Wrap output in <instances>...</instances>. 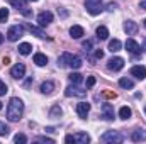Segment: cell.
I'll list each match as a JSON object with an SVG mask.
<instances>
[{"label":"cell","mask_w":146,"mask_h":144,"mask_svg":"<svg viewBox=\"0 0 146 144\" xmlns=\"http://www.w3.org/2000/svg\"><path fill=\"white\" fill-rule=\"evenodd\" d=\"M119 87H122L126 90H131V88H134V81L129 80V78H121L119 80Z\"/></svg>","instance_id":"7402d4cb"},{"label":"cell","mask_w":146,"mask_h":144,"mask_svg":"<svg viewBox=\"0 0 146 144\" xmlns=\"http://www.w3.org/2000/svg\"><path fill=\"white\" fill-rule=\"evenodd\" d=\"M85 7L90 15H99L102 10V0H85Z\"/></svg>","instance_id":"277c9868"},{"label":"cell","mask_w":146,"mask_h":144,"mask_svg":"<svg viewBox=\"0 0 146 144\" xmlns=\"http://www.w3.org/2000/svg\"><path fill=\"white\" fill-rule=\"evenodd\" d=\"M68 80H70L72 83H75V85H78V83H82V75H80V73H72V75L68 76Z\"/></svg>","instance_id":"f1b7e54d"},{"label":"cell","mask_w":146,"mask_h":144,"mask_svg":"<svg viewBox=\"0 0 146 144\" xmlns=\"http://www.w3.org/2000/svg\"><path fill=\"white\" fill-rule=\"evenodd\" d=\"M143 46H145L143 49H146V37H145V39H143Z\"/></svg>","instance_id":"ab89813d"},{"label":"cell","mask_w":146,"mask_h":144,"mask_svg":"<svg viewBox=\"0 0 146 144\" xmlns=\"http://www.w3.org/2000/svg\"><path fill=\"white\" fill-rule=\"evenodd\" d=\"M31 51H33V46H31L29 42H22V44H19V53H21V54L27 56Z\"/></svg>","instance_id":"484cf974"},{"label":"cell","mask_w":146,"mask_h":144,"mask_svg":"<svg viewBox=\"0 0 146 144\" xmlns=\"http://www.w3.org/2000/svg\"><path fill=\"white\" fill-rule=\"evenodd\" d=\"M73 54H70V53H63L60 58H58V66L60 68H66V66H70V59H72Z\"/></svg>","instance_id":"e0dca14e"},{"label":"cell","mask_w":146,"mask_h":144,"mask_svg":"<svg viewBox=\"0 0 146 144\" xmlns=\"http://www.w3.org/2000/svg\"><path fill=\"white\" fill-rule=\"evenodd\" d=\"M131 115H133V112H131V108L129 107H121L119 108V117L122 119V120H127V119H131Z\"/></svg>","instance_id":"ffe728a7"},{"label":"cell","mask_w":146,"mask_h":144,"mask_svg":"<svg viewBox=\"0 0 146 144\" xmlns=\"http://www.w3.org/2000/svg\"><path fill=\"white\" fill-rule=\"evenodd\" d=\"M107 68L112 70V71H119V70H122V68H124V59H122V58H119V56L110 58L109 63H107Z\"/></svg>","instance_id":"52a82bcc"},{"label":"cell","mask_w":146,"mask_h":144,"mask_svg":"<svg viewBox=\"0 0 146 144\" xmlns=\"http://www.w3.org/2000/svg\"><path fill=\"white\" fill-rule=\"evenodd\" d=\"M0 110H2V102H0Z\"/></svg>","instance_id":"b9f144b4"},{"label":"cell","mask_w":146,"mask_h":144,"mask_svg":"<svg viewBox=\"0 0 146 144\" xmlns=\"http://www.w3.org/2000/svg\"><path fill=\"white\" fill-rule=\"evenodd\" d=\"M2 42H3V36H2V34H0V44H2Z\"/></svg>","instance_id":"60d3db41"},{"label":"cell","mask_w":146,"mask_h":144,"mask_svg":"<svg viewBox=\"0 0 146 144\" xmlns=\"http://www.w3.org/2000/svg\"><path fill=\"white\" fill-rule=\"evenodd\" d=\"M24 29H27V31H29L31 34H36V36H37V37H41V39L48 37V36H46V32H44V31H41L39 27H36V26H33V24H26V26H24Z\"/></svg>","instance_id":"2e32d148"},{"label":"cell","mask_w":146,"mask_h":144,"mask_svg":"<svg viewBox=\"0 0 146 144\" xmlns=\"http://www.w3.org/2000/svg\"><path fill=\"white\" fill-rule=\"evenodd\" d=\"M124 31L127 32V36H134L138 32V24L134 20H126L124 22Z\"/></svg>","instance_id":"4fadbf2b"},{"label":"cell","mask_w":146,"mask_h":144,"mask_svg":"<svg viewBox=\"0 0 146 144\" xmlns=\"http://www.w3.org/2000/svg\"><path fill=\"white\" fill-rule=\"evenodd\" d=\"M95 58H100V59H102V58H104V51L97 49V51H95Z\"/></svg>","instance_id":"74e56055"},{"label":"cell","mask_w":146,"mask_h":144,"mask_svg":"<svg viewBox=\"0 0 146 144\" xmlns=\"http://www.w3.org/2000/svg\"><path fill=\"white\" fill-rule=\"evenodd\" d=\"M9 19V9H0V22H5Z\"/></svg>","instance_id":"d6a6232c"},{"label":"cell","mask_w":146,"mask_h":144,"mask_svg":"<svg viewBox=\"0 0 146 144\" xmlns=\"http://www.w3.org/2000/svg\"><path fill=\"white\" fill-rule=\"evenodd\" d=\"M95 85V76H88L87 78V87L90 88V87H94Z\"/></svg>","instance_id":"d590c367"},{"label":"cell","mask_w":146,"mask_h":144,"mask_svg":"<svg viewBox=\"0 0 146 144\" xmlns=\"http://www.w3.org/2000/svg\"><path fill=\"white\" fill-rule=\"evenodd\" d=\"M131 76L138 78V80H145L146 78V68L145 66H133L131 68Z\"/></svg>","instance_id":"7c38bea8"},{"label":"cell","mask_w":146,"mask_h":144,"mask_svg":"<svg viewBox=\"0 0 146 144\" xmlns=\"http://www.w3.org/2000/svg\"><path fill=\"white\" fill-rule=\"evenodd\" d=\"M92 46H94V44H92V41H88V39L82 42V48H83L85 53H90V51H92Z\"/></svg>","instance_id":"1f68e13d"},{"label":"cell","mask_w":146,"mask_h":144,"mask_svg":"<svg viewBox=\"0 0 146 144\" xmlns=\"http://www.w3.org/2000/svg\"><path fill=\"white\" fill-rule=\"evenodd\" d=\"M65 95L66 97H85L87 95V90H83V88H80L78 85H75V83H72L66 90H65Z\"/></svg>","instance_id":"5b68a950"},{"label":"cell","mask_w":146,"mask_h":144,"mask_svg":"<svg viewBox=\"0 0 146 144\" xmlns=\"http://www.w3.org/2000/svg\"><path fill=\"white\" fill-rule=\"evenodd\" d=\"M145 27H146V19H145Z\"/></svg>","instance_id":"7bdbcfd3"},{"label":"cell","mask_w":146,"mask_h":144,"mask_svg":"<svg viewBox=\"0 0 146 144\" xmlns=\"http://www.w3.org/2000/svg\"><path fill=\"white\" fill-rule=\"evenodd\" d=\"M121 46H122V44H121L119 39H112L109 42V51L110 53H117V51H121Z\"/></svg>","instance_id":"d4e9b609"},{"label":"cell","mask_w":146,"mask_h":144,"mask_svg":"<svg viewBox=\"0 0 146 144\" xmlns=\"http://www.w3.org/2000/svg\"><path fill=\"white\" fill-rule=\"evenodd\" d=\"M100 141H102V143H112V144L115 143V144H119V143L124 141V136H122L121 132H117V131H107L106 134H102Z\"/></svg>","instance_id":"3957f363"},{"label":"cell","mask_w":146,"mask_h":144,"mask_svg":"<svg viewBox=\"0 0 146 144\" xmlns=\"http://www.w3.org/2000/svg\"><path fill=\"white\" fill-rule=\"evenodd\" d=\"M9 3H10L12 7H15L17 10L26 9V0H9Z\"/></svg>","instance_id":"4316f807"},{"label":"cell","mask_w":146,"mask_h":144,"mask_svg":"<svg viewBox=\"0 0 146 144\" xmlns=\"http://www.w3.org/2000/svg\"><path fill=\"white\" fill-rule=\"evenodd\" d=\"M145 114H146V107H145Z\"/></svg>","instance_id":"f6af8a7d"},{"label":"cell","mask_w":146,"mask_h":144,"mask_svg":"<svg viewBox=\"0 0 146 144\" xmlns=\"http://www.w3.org/2000/svg\"><path fill=\"white\" fill-rule=\"evenodd\" d=\"M126 49H127L131 54L138 56V54H141V49H143V48H141L134 39H127V41H126Z\"/></svg>","instance_id":"30bf717a"},{"label":"cell","mask_w":146,"mask_h":144,"mask_svg":"<svg viewBox=\"0 0 146 144\" xmlns=\"http://www.w3.org/2000/svg\"><path fill=\"white\" fill-rule=\"evenodd\" d=\"M7 92H9V88H7V85H5V83H3V81L0 80V95H5Z\"/></svg>","instance_id":"836d02e7"},{"label":"cell","mask_w":146,"mask_h":144,"mask_svg":"<svg viewBox=\"0 0 146 144\" xmlns=\"http://www.w3.org/2000/svg\"><path fill=\"white\" fill-rule=\"evenodd\" d=\"M24 114V104L19 97H12L10 102H9V107H7V119L10 122H17Z\"/></svg>","instance_id":"6da1fadb"},{"label":"cell","mask_w":146,"mask_h":144,"mask_svg":"<svg viewBox=\"0 0 146 144\" xmlns=\"http://www.w3.org/2000/svg\"><path fill=\"white\" fill-rule=\"evenodd\" d=\"M53 90H54V83L53 81H44L41 85V93H44V95H49Z\"/></svg>","instance_id":"d6986e66"},{"label":"cell","mask_w":146,"mask_h":144,"mask_svg":"<svg viewBox=\"0 0 146 144\" xmlns=\"http://www.w3.org/2000/svg\"><path fill=\"white\" fill-rule=\"evenodd\" d=\"M131 141H134V143L146 141V131H143V129H136V131H133V134H131Z\"/></svg>","instance_id":"5bb4252c"},{"label":"cell","mask_w":146,"mask_h":144,"mask_svg":"<svg viewBox=\"0 0 146 144\" xmlns=\"http://www.w3.org/2000/svg\"><path fill=\"white\" fill-rule=\"evenodd\" d=\"M83 34H85V31H83L82 26H72V27H70V36H72L73 39H80Z\"/></svg>","instance_id":"ac0fdd59"},{"label":"cell","mask_w":146,"mask_h":144,"mask_svg":"<svg viewBox=\"0 0 146 144\" xmlns=\"http://www.w3.org/2000/svg\"><path fill=\"white\" fill-rule=\"evenodd\" d=\"M49 117H51V119L61 117V108H60V105H53V108L49 110Z\"/></svg>","instance_id":"83f0119b"},{"label":"cell","mask_w":146,"mask_h":144,"mask_svg":"<svg viewBox=\"0 0 146 144\" xmlns=\"http://www.w3.org/2000/svg\"><path fill=\"white\" fill-rule=\"evenodd\" d=\"M102 114H104V119L114 120V107L110 104H102Z\"/></svg>","instance_id":"9a60e30c"},{"label":"cell","mask_w":146,"mask_h":144,"mask_svg":"<svg viewBox=\"0 0 146 144\" xmlns=\"http://www.w3.org/2000/svg\"><path fill=\"white\" fill-rule=\"evenodd\" d=\"M107 37H109L107 27H106V26H99V27H97V39L104 41V39H107Z\"/></svg>","instance_id":"44dd1931"},{"label":"cell","mask_w":146,"mask_h":144,"mask_svg":"<svg viewBox=\"0 0 146 144\" xmlns=\"http://www.w3.org/2000/svg\"><path fill=\"white\" fill-rule=\"evenodd\" d=\"M36 141H41V143H49V144H53L54 141L51 139V137H37Z\"/></svg>","instance_id":"8d00e7d4"},{"label":"cell","mask_w":146,"mask_h":144,"mask_svg":"<svg viewBox=\"0 0 146 144\" xmlns=\"http://www.w3.org/2000/svg\"><path fill=\"white\" fill-rule=\"evenodd\" d=\"M9 132H10L9 126L5 122H0V136H9Z\"/></svg>","instance_id":"f546056e"},{"label":"cell","mask_w":146,"mask_h":144,"mask_svg":"<svg viewBox=\"0 0 146 144\" xmlns=\"http://www.w3.org/2000/svg\"><path fill=\"white\" fill-rule=\"evenodd\" d=\"M34 63H36L37 66H44V65L48 63V58H46L42 53H36V54H34Z\"/></svg>","instance_id":"603a6c76"},{"label":"cell","mask_w":146,"mask_h":144,"mask_svg":"<svg viewBox=\"0 0 146 144\" xmlns=\"http://www.w3.org/2000/svg\"><path fill=\"white\" fill-rule=\"evenodd\" d=\"M82 65H83V61H82L80 56H72V59H70V68L78 70V68H82Z\"/></svg>","instance_id":"cb8c5ba5"},{"label":"cell","mask_w":146,"mask_h":144,"mask_svg":"<svg viewBox=\"0 0 146 144\" xmlns=\"http://www.w3.org/2000/svg\"><path fill=\"white\" fill-rule=\"evenodd\" d=\"M14 143L24 144V143H27V137H26L24 134H15V137H14Z\"/></svg>","instance_id":"4dcf8cb0"},{"label":"cell","mask_w":146,"mask_h":144,"mask_svg":"<svg viewBox=\"0 0 146 144\" xmlns=\"http://www.w3.org/2000/svg\"><path fill=\"white\" fill-rule=\"evenodd\" d=\"M106 9H107V12H114V10L117 9V3H114V2H110V3H107V7H106Z\"/></svg>","instance_id":"e575fe53"},{"label":"cell","mask_w":146,"mask_h":144,"mask_svg":"<svg viewBox=\"0 0 146 144\" xmlns=\"http://www.w3.org/2000/svg\"><path fill=\"white\" fill-rule=\"evenodd\" d=\"M24 75H26V66L22 63H17L15 66H12V70H10V76L12 78L21 80V78H24Z\"/></svg>","instance_id":"9c48e42d"},{"label":"cell","mask_w":146,"mask_h":144,"mask_svg":"<svg viewBox=\"0 0 146 144\" xmlns=\"http://www.w3.org/2000/svg\"><path fill=\"white\" fill-rule=\"evenodd\" d=\"M22 34H24V26L17 24V26H12V27L9 29L7 39H9V41H17L19 37H22Z\"/></svg>","instance_id":"8992f818"},{"label":"cell","mask_w":146,"mask_h":144,"mask_svg":"<svg viewBox=\"0 0 146 144\" xmlns=\"http://www.w3.org/2000/svg\"><path fill=\"white\" fill-rule=\"evenodd\" d=\"M65 143L68 144H87L90 143V136L87 132H76V134H68L65 137Z\"/></svg>","instance_id":"7a4b0ae2"},{"label":"cell","mask_w":146,"mask_h":144,"mask_svg":"<svg viewBox=\"0 0 146 144\" xmlns=\"http://www.w3.org/2000/svg\"><path fill=\"white\" fill-rule=\"evenodd\" d=\"M31 2H37V0H31Z\"/></svg>","instance_id":"ee69618b"},{"label":"cell","mask_w":146,"mask_h":144,"mask_svg":"<svg viewBox=\"0 0 146 144\" xmlns=\"http://www.w3.org/2000/svg\"><path fill=\"white\" fill-rule=\"evenodd\" d=\"M139 9H141V10H146V0H143V2L139 3Z\"/></svg>","instance_id":"f35d334b"},{"label":"cell","mask_w":146,"mask_h":144,"mask_svg":"<svg viewBox=\"0 0 146 144\" xmlns=\"http://www.w3.org/2000/svg\"><path fill=\"white\" fill-rule=\"evenodd\" d=\"M53 22V14L49 12V10H46V12H41L39 15H37V24L41 26V27H46L48 24H51Z\"/></svg>","instance_id":"ba28073f"},{"label":"cell","mask_w":146,"mask_h":144,"mask_svg":"<svg viewBox=\"0 0 146 144\" xmlns=\"http://www.w3.org/2000/svg\"><path fill=\"white\" fill-rule=\"evenodd\" d=\"M88 112H90V104H87V102H80V104L76 105V114H78L80 119H87Z\"/></svg>","instance_id":"8fae6325"}]
</instances>
